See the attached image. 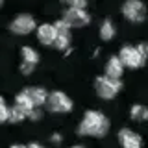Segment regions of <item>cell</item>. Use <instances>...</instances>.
<instances>
[{
    "label": "cell",
    "mask_w": 148,
    "mask_h": 148,
    "mask_svg": "<svg viewBox=\"0 0 148 148\" xmlns=\"http://www.w3.org/2000/svg\"><path fill=\"white\" fill-rule=\"evenodd\" d=\"M72 148H85V146H72Z\"/></svg>",
    "instance_id": "26"
},
{
    "label": "cell",
    "mask_w": 148,
    "mask_h": 148,
    "mask_svg": "<svg viewBox=\"0 0 148 148\" xmlns=\"http://www.w3.org/2000/svg\"><path fill=\"white\" fill-rule=\"evenodd\" d=\"M21 54H22V59H24V63H32V65H37L39 61V54L35 52L32 46H22L21 48Z\"/></svg>",
    "instance_id": "15"
},
{
    "label": "cell",
    "mask_w": 148,
    "mask_h": 148,
    "mask_svg": "<svg viewBox=\"0 0 148 148\" xmlns=\"http://www.w3.org/2000/svg\"><path fill=\"white\" fill-rule=\"evenodd\" d=\"M26 148H45L43 145H39V143H30V145H28Z\"/></svg>",
    "instance_id": "23"
},
{
    "label": "cell",
    "mask_w": 148,
    "mask_h": 148,
    "mask_svg": "<svg viewBox=\"0 0 148 148\" xmlns=\"http://www.w3.org/2000/svg\"><path fill=\"white\" fill-rule=\"evenodd\" d=\"M85 6H87L85 0H69V8L72 9H85Z\"/></svg>",
    "instance_id": "20"
},
{
    "label": "cell",
    "mask_w": 148,
    "mask_h": 148,
    "mask_svg": "<svg viewBox=\"0 0 148 148\" xmlns=\"http://www.w3.org/2000/svg\"><path fill=\"white\" fill-rule=\"evenodd\" d=\"M56 37H58V34H56L54 24H41L39 28H37V39H39L43 45H46V46L54 45Z\"/></svg>",
    "instance_id": "9"
},
{
    "label": "cell",
    "mask_w": 148,
    "mask_h": 148,
    "mask_svg": "<svg viewBox=\"0 0 148 148\" xmlns=\"http://www.w3.org/2000/svg\"><path fill=\"white\" fill-rule=\"evenodd\" d=\"M130 115H132V119L137 120V122L148 120V108H146V106H143V104H137V106H133V108H132Z\"/></svg>",
    "instance_id": "14"
},
{
    "label": "cell",
    "mask_w": 148,
    "mask_h": 148,
    "mask_svg": "<svg viewBox=\"0 0 148 148\" xmlns=\"http://www.w3.org/2000/svg\"><path fill=\"white\" fill-rule=\"evenodd\" d=\"M11 32L17 35H26L30 34V32L35 30V18L32 15H26V13H22V15H18L15 21L11 22Z\"/></svg>",
    "instance_id": "7"
},
{
    "label": "cell",
    "mask_w": 148,
    "mask_h": 148,
    "mask_svg": "<svg viewBox=\"0 0 148 148\" xmlns=\"http://www.w3.org/2000/svg\"><path fill=\"white\" fill-rule=\"evenodd\" d=\"M24 119H26V113H24V111H21L18 108H15V106L9 109V122L18 124V122H22Z\"/></svg>",
    "instance_id": "17"
},
{
    "label": "cell",
    "mask_w": 148,
    "mask_h": 148,
    "mask_svg": "<svg viewBox=\"0 0 148 148\" xmlns=\"http://www.w3.org/2000/svg\"><path fill=\"white\" fill-rule=\"evenodd\" d=\"M122 69H124V65L120 63V59L117 58V56L109 58L108 65H106V78H111V80H120V76H122Z\"/></svg>",
    "instance_id": "11"
},
{
    "label": "cell",
    "mask_w": 148,
    "mask_h": 148,
    "mask_svg": "<svg viewBox=\"0 0 148 148\" xmlns=\"http://www.w3.org/2000/svg\"><path fill=\"white\" fill-rule=\"evenodd\" d=\"M135 48H137L139 56H141V58L146 61V59H148V45H146V43H141V45H137Z\"/></svg>",
    "instance_id": "19"
},
{
    "label": "cell",
    "mask_w": 148,
    "mask_h": 148,
    "mask_svg": "<svg viewBox=\"0 0 148 148\" xmlns=\"http://www.w3.org/2000/svg\"><path fill=\"white\" fill-rule=\"evenodd\" d=\"M11 148H26V146H22V145H13Z\"/></svg>",
    "instance_id": "25"
},
{
    "label": "cell",
    "mask_w": 148,
    "mask_h": 148,
    "mask_svg": "<svg viewBox=\"0 0 148 148\" xmlns=\"http://www.w3.org/2000/svg\"><path fill=\"white\" fill-rule=\"evenodd\" d=\"M95 85H96V95L104 100L115 98V95L122 89V82L120 80H111V78H106V76L96 78Z\"/></svg>",
    "instance_id": "2"
},
{
    "label": "cell",
    "mask_w": 148,
    "mask_h": 148,
    "mask_svg": "<svg viewBox=\"0 0 148 148\" xmlns=\"http://www.w3.org/2000/svg\"><path fill=\"white\" fill-rule=\"evenodd\" d=\"M24 91H26L28 98L32 100L34 108H41V106L46 104V98H48V92H46V89H43V87H26Z\"/></svg>",
    "instance_id": "10"
},
{
    "label": "cell",
    "mask_w": 148,
    "mask_h": 148,
    "mask_svg": "<svg viewBox=\"0 0 148 148\" xmlns=\"http://www.w3.org/2000/svg\"><path fill=\"white\" fill-rule=\"evenodd\" d=\"M113 37H115V26L109 18H106L100 24V39L102 41H111Z\"/></svg>",
    "instance_id": "13"
},
{
    "label": "cell",
    "mask_w": 148,
    "mask_h": 148,
    "mask_svg": "<svg viewBox=\"0 0 148 148\" xmlns=\"http://www.w3.org/2000/svg\"><path fill=\"white\" fill-rule=\"evenodd\" d=\"M26 117H28V119H30V120H39V119H41V111H39V109H37V108H35V109H32V111H30V113H28V115H26Z\"/></svg>",
    "instance_id": "22"
},
{
    "label": "cell",
    "mask_w": 148,
    "mask_h": 148,
    "mask_svg": "<svg viewBox=\"0 0 148 148\" xmlns=\"http://www.w3.org/2000/svg\"><path fill=\"white\" fill-rule=\"evenodd\" d=\"M8 120H9V109H8L4 98L0 96V124H2V122H8Z\"/></svg>",
    "instance_id": "18"
},
{
    "label": "cell",
    "mask_w": 148,
    "mask_h": 148,
    "mask_svg": "<svg viewBox=\"0 0 148 148\" xmlns=\"http://www.w3.org/2000/svg\"><path fill=\"white\" fill-rule=\"evenodd\" d=\"M122 15L132 22H141L146 15V6L139 0H128L122 6Z\"/></svg>",
    "instance_id": "4"
},
{
    "label": "cell",
    "mask_w": 148,
    "mask_h": 148,
    "mask_svg": "<svg viewBox=\"0 0 148 148\" xmlns=\"http://www.w3.org/2000/svg\"><path fill=\"white\" fill-rule=\"evenodd\" d=\"M15 108H18L21 111H24V113L28 115L32 109H35L34 108V104H32V100L28 98V95H26V91H21L18 95L15 96Z\"/></svg>",
    "instance_id": "12"
},
{
    "label": "cell",
    "mask_w": 148,
    "mask_h": 148,
    "mask_svg": "<svg viewBox=\"0 0 148 148\" xmlns=\"http://www.w3.org/2000/svg\"><path fill=\"white\" fill-rule=\"evenodd\" d=\"M109 130V120L104 113L100 111H85L83 115L80 126H78V135L85 137V135H91V137H104Z\"/></svg>",
    "instance_id": "1"
},
{
    "label": "cell",
    "mask_w": 148,
    "mask_h": 148,
    "mask_svg": "<svg viewBox=\"0 0 148 148\" xmlns=\"http://www.w3.org/2000/svg\"><path fill=\"white\" fill-rule=\"evenodd\" d=\"M0 8H2V0H0Z\"/></svg>",
    "instance_id": "27"
},
{
    "label": "cell",
    "mask_w": 148,
    "mask_h": 148,
    "mask_svg": "<svg viewBox=\"0 0 148 148\" xmlns=\"http://www.w3.org/2000/svg\"><path fill=\"white\" fill-rule=\"evenodd\" d=\"M119 141L124 148H141V145H143L141 135L133 133L132 130H128V128H122L119 132Z\"/></svg>",
    "instance_id": "8"
},
{
    "label": "cell",
    "mask_w": 148,
    "mask_h": 148,
    "mask_svg": "<svg viewBox=\"0 0 148 148\" xmlns=\"http://www.w3.org/2000/svg\"><path fill=\"white\" fill-rule=\"evenodd\" d=\"M61 141V135H59V133H54L52 135V143H59Z\"/></svg>",
    "instance_id": "24"
},
{
    "label": "cell",
    "mask_w": 148,
    "mask_h": 148,
    "mask_svg": "<svg viewBox=\"0 0 148 148\" xmlns=\"http://www.w3.org/2000/svg\"><path fill=\"white\" fill-rule=\"evenodd\" d=\"M34 69H35V65H32V63H24V61L21 63V72L24 74V76H30V74L34 72Z\"/></svg>",
    "instance_id": "21"
},
{
    "label": "cell",
    "mask_w": 148,
    "mask_h": 148,
    "mask_svg": "<svg viewBox=\"0 0 148 148\" xmlns=\"http://www.w3.org/2000/svg\"><path fill=\"white\" fill-rule=\"evenodd\" d=\"M46 109L52 111V113H69L72 109V100L65 92L54 91L46 98Z\"/></svg>",
    "instance_id": "3"
},
{
    "label": "cell",
    "mask_w": 148,
    "mask_h": 148,
    "mask_svg": "<svg viewBox=\"0 0 148 148\" xmlns=\"http://www.w3.org/2000/svg\"><path fill=\"white\" fill-rule=\"evenodd\" d=\"M63 21L67 22V24L71 26V30H72V28H82V26L89 24L91 17H89V13H87L85 9H72V8H69L67 11L63 13Z\"/></svg>",
    "instance_id": "5"
},
{
    "label": "cell",
    "mask_w": 148,
    "mask_h": 148,
    "mask_svg": "<svg viewBox=\"0 0 148 148\" xmlns=\"http://www.w3.org/2000/svg\"><path fill=\"white\" fill-rule=\"evenodd\" d=\"M119 59L122 65H126L130 69H139L141 65H145V59L139 56L137 48H133V46H122V50L119 54Z\"/></svg>",
    "instance_id": "6"
},
{
    "label": "cell",
    "mask_w": 148,
    "mask_h": 148,
    "mask_svg": "<svg viewBox=\"0 0 148 148\" xmlns=\"http://www.w3.org/2000/svg\"><path fill=\"white\" fill-rule=\"evenodd\" d=\"M69 45H71V34H61V35L56 37L54 46H56L58 50H67Z\"/></svg>",
    "instance_id": "16"
}]
</instances>
